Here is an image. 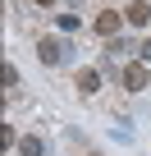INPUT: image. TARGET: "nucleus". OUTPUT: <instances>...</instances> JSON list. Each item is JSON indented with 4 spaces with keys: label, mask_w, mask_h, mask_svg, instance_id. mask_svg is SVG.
Returning <instances> with one entry per match:
<instances>
[{
    "label": "nucleus",
    "mask_w": 151,
    "mask_h": 156,
    "mask_svg": "<svg viewBox=\"0 0 151 156\" xmlns=\"http://www.w3.org/2000/svg\"><path fill=\"white\" fill-rule=\"evenodd\" d=\"M69 51H73V46H69V41H60V37H41V41H37V55H41V64H50V69H55V64H64V60H69Z\"/></svg>",
    "instance_id": "obj_1"
},
{
    "label": "nucleus",
    "mask_w": 151,
    "mask_h": 156,
    "mask_svg": "<svg viewBox=\"0 0 151 156\" xmlns=\"http://www.w3.org/2000/svg\"><path fill=\"white\" fill-rule=\"evenodd\" d=\"M119 23H124V14H115V9H101L92 28H96V37H110V41H115V32H119Z\"/></svg>",
    "instance_id": "obj_2"
},
{
    "label": "nucleus",
    "mask_w": 151,
    "mask_h": 156,
    "mask_svg": "<svg viewBox=\"0 0 151 156\" xmlns=\"http://www.w3.org/2000/svg\"><path fill=\"white\" fill-rule=\"evenodd\" d=\"M124 23H133V28H146V23H151V5H146V0H133V5L124 9Z\"/></svg>",
    "instance_id": "obj_3"
},
{
    "label": "nucleus",
    "mask_w": 151,
    "mask_h": 156,
    "mask_svg": "<svg viewBox=\"0 0 151 156\" xmlns=\"http://www.w3.org/2000/svg\"><path fill=\"white\" fill-rule=\"evenodd\" d=\"M124 87L128 92H142L146 87V64H124Z\"/></svg>",
    "instance_id": "obj_4"
},
{
    "label": "nucleus",
    "mask_w": 151,
    "mask_h": 156,
    "mask_svg": "<svg viewBox=\"0 0 151 156\" xmlns=\"http://www.w3.org/2000/svg\"><path fill=\"white\" fill-rule=\"evenodd\" d=\"M41 151H46V142H41V138H32V133L19 142V156H41Z\"/></svg>",
    "instance_id": "obj_5"
},
{
    "label": "nucleus",
    "mask_w": 151,
    "mask_h": 156,
    "mask_svg": "<svg viewBox=\"0 0 151 156\" xmlns=\"http://www.w3.org/2000/svg\"><path fill=\"white\" fill-rule=\"evenodd\" d=\"M78 87H83V92H96V87H101V73H96V69H83V73H78Z\"/></svg>",
    "instance_id": "obj_6"
},
{
    "label": "nucleus",
    "mask_w": 151,
    "mask_h": 156,
    "mask_svg": "<svg viewBox=\"0 0 151 156\" xmlns=\"http://www.w3.org/2000/svg\"><path fill=\"white\" fill-rule=\"evenodd\" d=\"M137 51H142V64H151V41H146V46H137Z\"/></svg>",
    "instance_id": "obj_7"
},
{
    "label": "nucleus",
    "mask_w": 151,
    "mask_h": 156,
    "mask_svg": "<svg viewBox=\"0 0 151 156\" xmlns=\"http://www.w3.org/2000/svg\"><path fill=\"white\" fill-rule=\"evenodd\" d=\"M32 5H55V0H32Z\"/></svg>",
    "instance_id": "obj_8"
}]
</instances>
